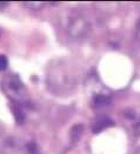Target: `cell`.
Returning <instances> with one entry per match:
<instances>
[{
	"instance_id": "cell-1",
	"label": "cell",
	"mask_w": 140,
	"mask_h": 154,
	"mask_svg": "<svg viewBox=\"0 0 140 154\" xmlns=\"http://www.w3.org/2000/svg\"><path fill=\"white\" fill-rule=\"evenodd\" d=\"M112 125H113V121H112L111 119H108V118H100V119H98V120L94 122V125H93V127H92V131H93L94 133H98V132L107 128V127H110V126H112Z\"/></svg>"
},
{
	"instance_id": "cell-2",
	"label": "cell",
	"mask_w": 140,
	"mask_h": 154,
	"mask_svg": "<svg viewBox=\"0 0 140 154\" xmlns=\"http://www.w3.org/2000/svg\"><path fill=\"white\" fill-rule=\"evenodd\" d=\"M110 103V99L105 95H98L95 99H94V103L95 106H105Z\"/></svg>"
},
{
	"instance_id": "cell-3",
	"label": "cell",
	"mask_w": 140,
	"mask_h": 154,
	"mask_svg": "<svg viewBox=\"0 0 140 154\" xmlns=\"http://www.w3.org/2000/svg\"><path fill=\"white\" fill-rule=\"evenodd\" d=\"M7 58L5 55H0V71H4L7 67Z\"/></svg>"
}]
</instances>
